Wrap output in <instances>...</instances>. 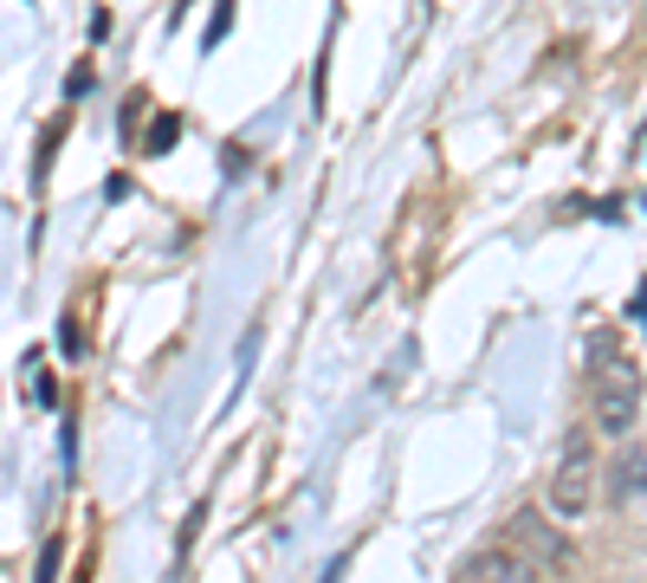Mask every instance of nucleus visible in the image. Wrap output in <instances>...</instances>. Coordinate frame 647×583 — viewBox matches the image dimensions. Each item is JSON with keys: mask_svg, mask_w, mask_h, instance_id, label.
I'll use <instances>...</instances> for the list:
<instances>
[{"mask_svg": "<svg viewBox=\"0 0 647 583\" xmlns=\"http://www.w3.org/2000/svg\"><path fill=\"white\" fill-rule=\"evenodd\" d=\"M635 318H641V324H647V285H641V292H635Z\"/></svg>", "mask_w": 647, "mask_h": 583, "instance_id": "1a4fd4ad", "label": "nucleus"}, {"mask_svg": "<svg viewBox=\"0 0 647 583\" xmlns=\"http://www.w3.org/2000/svg\"><path fill=\"white\" fill-rule=\"evenodd\" d=\"M512 539L532 544V551L544 557V564H550V571H564V564H570V544L557 539V532H550V525H544L537 512H518V519H512Z\"/></svg>", "mask_w": 647, "mask_h": 583, "instance_id": "20e7f679", "label": "nucleus"}, {"mask_svg": "<svg viewBox=\"0 0 647 583\" xmlns=\"http://www.w3.org/2000/svg\"><path fill=\"white\" fill-rule=\"evenodd\" d=\"M59 557H65V544L52 539V544H46V557H39V583H52V577H59Z\"/></svg>", "mask_w": 647, "mask_h": 583, "instance_id": "0eeeda50", "label": "nucleus"}, {"mask_svg": "<svg viewBox=\"0 0 647 583\" xmlns=\"http://www.w3.org/2000/svg\"><path fill=\"white\" fill-rule=\"evenodd\" d=\"M615 505L621 512H647V454L641 448H628L615 461Z\"/></svg>", "mask_w": 647, "mask_h": 583, "instance_id": "39448f33", "label": "nucleus"}, {"mask_svg": "<svg viewBox=\"0 0 647 583\" xmlns=\"http://www.w3.org/2000/svg\"><path fill=\"white\" fill-rule=\"evenodd\" d=\"M589 402H596V428L603 434H628L641 422V370H635V356L615 338L589 344Z\"/></svg>", "mask_w": 647, "mask_h": 583, "instance_id": "f257e3e1", "label": "nucleus"}, {"mask_svg": "<svg viewBox=\"0 0 647 583\" xmlns=\"http://www.w3.org/2000/svg\"><path fill=\"white\" fill-rule=\"evenodd\" d=\"M59 338H65V350H72V356H78V344H84V338H78V318H72V311H65V324H59Z\"/></svg>", "mask_w": 647, "mask_h": 583, "instance_id": "6e6552de", "label": "nucleus"}, {"mask_svg": "<svg viewBox=\"0 0 647 583\" xmlns=\"http://www.w3.org/2000/svg\"><path fill=\"white\" fill-rule=\"evenodd\" d=\"M175 130H182V117L162 111V117H155V130H150V143H143V155H162L169 143H175Z\"/></svg>", "mask_w": 647, "mask_h": 583, "instance_id": "423d86ee", "label": "nucleus"}, {"mask_svg": "<svg viewBox=\"0 0 647 583\" xmlns=\"http://www.w3.org/2000/svg\"><path fill=\"white\" fill-rule=\"evenodd\" d=\"M589 505H596V434L570 428L564 454H557V473H550V512L557 519H583Z\"/></svg>", "mask_w": 647, "mask_h": 583, "instance_id": "f03ea898", "label": "nucleus"}, {"mask_svg": "<svg viewBox=\"0 0 647 583\" xmlns=\"http://www.w3.org/2000/svg\"><path fill=\"white\" fill-rule=\"evenodd\" d=\"M454 583H537V564L518 557L512 544H473L454 564Z\"/></svg>", "mask_w": 647, "mask_h": 583, "instance_id": "7ed1b4c3", "label": "nucleus"}]
</instances>
